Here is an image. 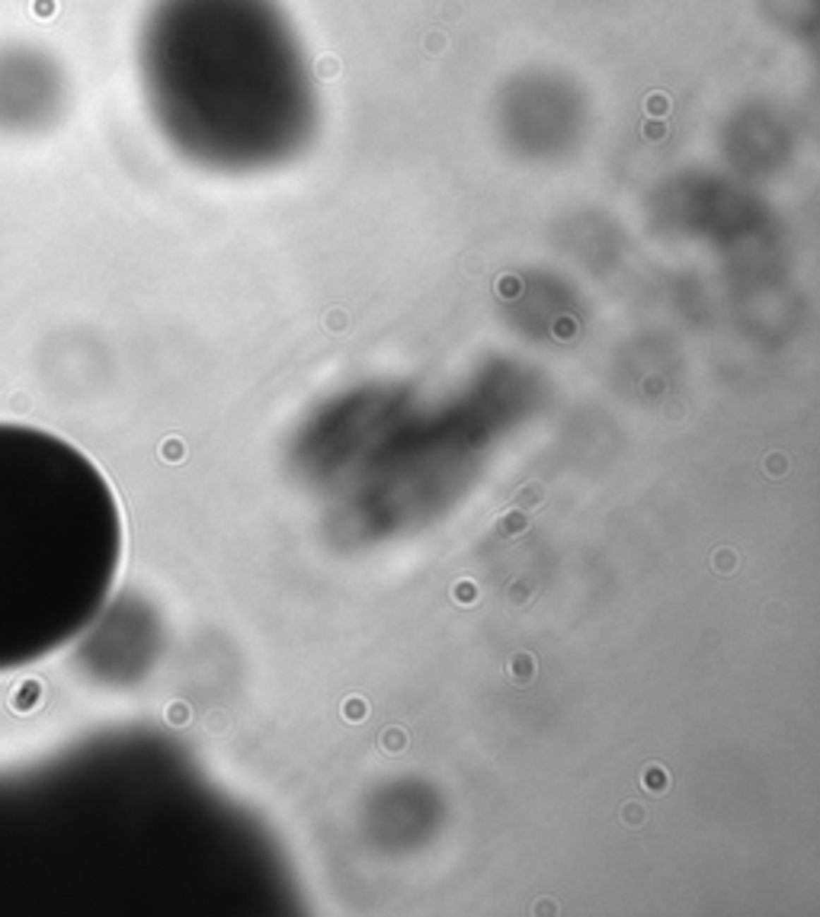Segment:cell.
Here are the masks:
<instances>
[{"instance_id":"obj_1","label":"cell","mask_w":820,"mask_h":917,"mask_svg":"<svg viewBox=\"0 0 820 917\" xmlns=\"http://www.w3.org/2000/svg\"><path fill=\"white\" fill-rule=\"evenodd\" d=\"M135 58L157 132L202 167H276L318 132L311 61L279 0H151Z\"/></svg>"},{"instance_id":"obj_2","label":"cell","mask_w":820,"mask_h":917,"mask_svg":"<svg viewBox=\"0 0 820 917\" xmlns=\"http://www.w3.org/2000/svg\"><path fill=\"white\" fill-rule=\"evenodd\" d=\"M119 514L80 449L0 420V674L68 645L116 574Z\"/></svg>"},{"instance_id":"obj_3","label":"cell","mask_w":820,"mask_h":917,"mask_svg":"<svg viewBox=\"0 0 820 917\" xmlns=\"http://www.w3.org/2000/svg\"><path fill=\"white\" fill-rule=\"evenodd\" d=\"M68 103L64 68L39 45H0V135H39Z\"/></svg>"}]
</instances>
